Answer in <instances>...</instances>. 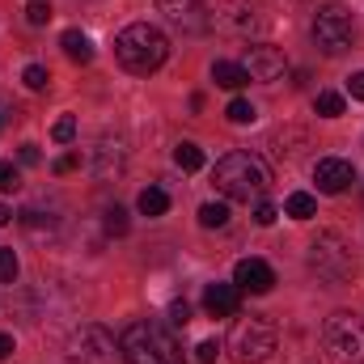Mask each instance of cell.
Returning a JSON list of instances; mask_svg holds the SVG:
<instances>
[{"mask_svg":"<svg viewBox=\"0 0 364 364\" xmlns=\"http://www.w3.org/2000/svg\"><path fill=\"white\" fill-rule=\"evenodd\" d=\"M114 55H119V64H123L127 73L149 77V73H157V68L170 60V38H166L157 26H149V21H132V26L114 38Z\"/></svg>","mask_w":364,"mask_h":364,"instance_id":"1","label":"cell"},{"mask_svg":"<svg viewBox=\"0 0 364 364\" xmlns=\"http://www.w3.org/2000/svg\"><path fill=\"white\" fill-rule=\"evenodd\" d=\"M212 182H216V191L225 199H246L250 203V199H259L272 186V174H267V166L255 153H229V157L216 161Z\"/></svg>","mask_w":364,"mask_h":364,"instance_id":"2","label":"cell"},{"mask_svg":"<svg viewBox=\"0 0 364 364\" xmlns=\"http://www.w3.org/2000/svg\"><path fill=\"white\" fill-rule=\"evenodd\" d=\"M119 352L127 364H182L174 335L157 322H132L119 339Z\"/></svg>","mask_w":364,"mask_h":364,"instance_id":"3","label":"cell"},{"mask_svg":"<svg viewBox=\"0 0 364 364\" xmlns=\"http://www.w3.org/2000/svg\"><path fill=\"white\" fill-rule=\"evenodd\" d=\"M309 267L322 279H331V284H343L356 272V255H352V246L339 233H318L309 242Z\"/></svg>","mask_w":364,"mask_h":364,"instance_id":"4","label":"cell"},{"mask_svg":"<svg viewBox=\"0 0 364 364\" xmlns=\"http://www.w3.org/2000/svg\"><path fill=\"white\" fill-rule=\"evenodd\" d=\"M229 352L237 364H263L275 352V326L267 318H242L229 335Z\"/></svg>","mask_w":364,"mask_h":364,"instance_id":"5","label":"cell"},{"mask_svg":"<svg viewBox=\"0 0 364 364\" xmlns=\"http://www.w3.org/2000/svg\"><path fill=\"white\" fill-rule=\"evenodd\" d=\"M322 343L339 364H360L364 360V326L356 314H331L322 326Z\"/></svg>","mask_w":364,"mask_h":364,"instance_id":"6","label":"cell"},{"mask_svg":"<svg viewBox=\"0 0 364 364\" xmlns=\"http://www.w3.org/2000/svg\"><path fill=\"white\" fill-rule=\"evenodd\" d=\"M68 356H73L77 364H114L123 352H119V343H114V335H110L106 326L85 322V326L73 331V339H68Z\"/></svg>","mask_w":364,"mask_h":364,"instance_id":"7","label":"cell"},{"mask_svg":"<svg viewBox=\"0 0 364 364\" xmlns=\"http://www.w3.org/2000/svg\"><path fill=\"white\" fill-rule=\"evenodd\" d=\"M352 34H356V26H352V13H348L343 4L318 9V17H314V43H318L326 55H343V51L352 47Z\"/></svg>","mask_w":364,"mask_h":364,"instance_id":"8","label":"cell"},{"mask_svg":"<svg viewBox=\"0 0 364 364\" xmlns=\"http://www.w3.org/2000/svg\"><path fill=\"white\" fill-rule=\"evenodd\" d=\"M242 68L250 73V81H279V77L288 73V60H284L279 47L255 43V47H246V64H242Z\"/></svg>","mask_w":364,"mask_h":364,"instance_id":"9","label":"cell"},{"mask_svg":"<svg viewBox=\"0 0 364 364\" xmlns=\"http://www.w3.org/2000/svg\"><path fill=\"white\" fill-rule=\"evenodd\" d=\"M314 182H318L322 195H339V191H348V186L356 182V170H352V161H343V157H322V161L314 166Z\"/></svg>","mask_w":364,"mask_h":364,"instance_id":"10","label":"cell"},{"mask_svg":"<svg viewBox=\"0 0 364 364\" xmlns=\"http://www.w3.org/2000/svg\"><path fill=\"white\" fill-rule=\"evenodd\" d=\"M233 284H237L242 292L263 296V292H272V288H275V272L263 263V259H242V263L233 267Z\"/></svg>","mask_w":364,"mask_h":364,"instance_id":"11","label":"cell"},{"mask_svg":"<svg viewBox=\"0 0 364 364\" xmlns=\"http://www.w3.org/2000/svg\"><path fill=\"white\" fill-rule=\"evenodd\" d=\"M237 305H242V288H237V284H208L203 309H208L212 318H233Z\"/></svg>","mask_w":364,"mask_h":364,"instance_id":"12","label":"cell"},{"mask_svg":"<svg viewBox=\"0 0 364 364\" xmlns=\"http://www.w3.org/2000/svg\"><path fill=\"white\" fill-rule=\"evenodd\" d=\"M157 9L178 30H203V4L199 0H157Z\"/></svg>","mask_w":364,"mask_h":364,"instance_id":"13","label":"cell"},{"mask_svg":"<svg viewBox=\"0 0 364 364\" xmlns=\"http://www.w3.org/2000/svg\"><path fill=\"white\" fill-rule=\"evenodd\" d=\"M212 81L220 90H242V85H250V73L242 64H233V60H216L212 64Z\"/></svg>","mask_w":364,"mask_h":364,"instance_id":"14","label":"cell"},{"mask_svg":"<svg viewBox=\"0 0 364 364\" xmlns=\"http://www.w3.org/2000/svg\"><path fill=\"white\" fill-rule=\"evenodd\" d=\"M60 47H64V55H68L73 64H90L93 60V43L81 30H64V34H60Z\"/></svg>","mask_w":364,"mask_h":364,"instance_id":"15","label":"cell"},{"mask_svg":"<svg viewBox=\"0 0 364 364\" xmlns=\"http://www.w3.org/2000/svg\"><path fill=\"white\" fill-rule=\"evenodd\" d=\"M284 216H292V220H309V216H318V199H314L309 191H292V195L284 199Z\"/></svg>","mask_w":364,"mask_h":364,"instance_id":"16","label":"cell"},{"mask_svg":"<svg viewBox=\"0 0 364 364\" xmlns=\"http://www.w3.org/2000/svg\"><path fill=\"white\" fill-rule=\"evenodd\" d=\"M140 212H144V216H166V212H170V195H166L161 186L140 191Z\"/></svg>","mask_w":364,"mask_h":364,"instance_id":"17","label":"cell"},{"mask_svg":"<svg viewBox=\"0 0 364 364\" xmlns=\"http://www.w3.org/2000/svg\"><path fill=\"white\" fill-rule=\"evenodd\" d=\"M174 161H178V170L195 174V170H203V149H199V144H191V140H182L178 149H174Z\"/></svg>","mask_w":364,"mask_h":364,"instance_id":"18","label":"cell"},{"mask_svg":"<svg viewBox=\"0 0 364 364\" xmlns=\"http://www.w3.org/2000/svg\"><path fill=\"white\" fill-rule=\"evenodd\" d=\"M225 119H229V123H237V127H246V123H255V119H259V110H255L246 97H233V102L225 106Z\"/></svg>","mask_w":364,"mask_h":364,"instance_id":"19","label":"cell"},{"mask_svg":"<svg viewBox=\"0 0 364 364\" xmlns=\"http://www.w3.org/2000/svg\"><path fill=\"white\" fill-rule=\"evenodd\" d=\"M199 225L203 229H225L229 225V203H203L199 208Z\"/></svg>","mask_w":364,"mask_h":364,"instance_id":"20","label":"cell"},{"mask_svg":"<svg viewBox=\"0 0 364 364\" xmlns=\"http://www.w3.org/2000/svg\"><path fill=\"white\" fill-rule=\"evenodd\" d=\"M314 110H318L322 119H339V114H343V97H339V93H318V97H314Z\"/></svg>","mask_w":364,"mask_h":364,"instance_id":"21","label":"cell"},{"mask_svg":"<svg viewBox=\"0 0 364 364\" xmlns=\"http://www.w3.org/2000/svg\"><path fill=\"white\" fill-rule=\"evenodd\" d=\"M102 225H106L110 237H123V233H127V212H123V208H106V220H102Z\"/></svg>","mask_w":364,"mask_h":364,"instance_id":"22","label":"cell"},{"mask_svg":"<svg viewBox=\"0 0 364 364\" xmlns=\"http://www.w3.org/2000/svg\"><path fill=\"white\" fill-rule=\"evenodd\" d=\"M21 81H26V85H30V90L38 93V90H47V85H51V73H47V68H43V64H30V68H26V73H21Z\"/></svg>","mask_w":364,"mask_h":364,"instance_id":"23","label":"cell"},{"mask_svg":"<svg viewBox=\"0 0 364 364\" xmlns=\"http://www.w3.org/2000/svg\"><path fill=\"white\" fill-rule=\"evenodd\" d=\"M26 21H30V26H47V21H51V4H47V0H30V4H26Z\"/></svg>","mask_w":364,"mask_h":364,"instance_id":"24","label":"cell"},{"mask_svg":"<svg viewBox=\"0 0 364 364\" xmlns=\"http://www.w3.org/2000/svg\"><path fill=\"white\" fill-rule=\"evenodd\" d=\"M51 136H55L60 144H68V140L77 136V119H73V114H64V119H55V127H51Z\"/></svg>","mask_w":364,"mask_h":364,"instance_id":"25","label":"cell"},{"mask_svg":"<svg viewBox=\"0 0 364 364\" xmlns=\"http://www.w3.org/2000/svg\"><path fill=\"white\" fill-rule=\"evenodd\" d=\"M13 279H17V255L0 250V284H13Z\"/></svg>","mask_w":364,"mask_h":364,"instance_id":"26","label":"cell"},{"mask_svg":"<svg viewBox=\"0 0 364 364\" xmlns=\"http://www.w3.org/2000/svg\"><path fill=\"white\" fill-rule=\"evenodd\" d=\"M17 186H21V174H17V166L0 161V191H17Z\"/></svg>","mask_w":364,"mask_h":364,"instance_id":"27","label":"cell"},{"mask_svg":"<svg viewBox=\"0 0 364 364\" xmlns=\"http://www.w3.org/2000/svg\"><path fill=\"white\" fill-rule=\"evenodd\" d=\"M195 356H199V360H203V364H212V360H216V356H220V343H216V339H203V343L195 348Z\"/></svg>","mask_w":364,"mask_h":364,"instance_id":"28","label":"cell"},{"mask_svg":"<svg viewBox=\"0 0 364 364\" xmlns=\"http://www.w3.org/2000/svg\"><path fill=\"white\" fill-rule=\"evenodd\" d=\"M77 166H81V153H64V157H60V161H55L51 170H55V174H73Z\"/></svg>","mask_w":364,"mask_h":364,"instance_id":"29","label":"cell"},{"mask_svg":"<svg viewBox=\"0 0 364 364\" xmlns=\"http://www.w3.org/2000/svg\"><path fill=\"white\" fill-rule=\"evenodd\" d=\"M275 216H279V212H275L272 203H259V208H255V225H263V229L275 225Z\"/></svg>","mask_w":364,"mask_h":364,"instance_id":"30","label":"cell"},{"mask_svg":"<svg viewBox=\"0 0 364 364\" xmlns=\"http://www.w3.org/2000/svg\"><path fill=\"white\" fill-rule=\"evenodd\" d=\"M170 318H174L178 326H186V322H191V305H186V301H174V305H170Z\"/></svg>","mask_w":364,"mask_h":364,"instance_id":"31","label":"cell"},{"mask_svg":"<svg viewBox=\"0 0 364 364\" xmlns=\"http://www.w3.org/2000/svg\"><path fill=\"white\" fill-rule=\"evenodd\" d=\"M17 157H21V166H38V161H43V153H38L34 144H21V153H17Z\"/></svg>","mask_w":364,"mask_h":364,"instance_id":"32","label":"cell"},{"mask_svg":"<svg viewBox=\"0 0 364 364\" xmlns=\"http://www.w3.org/2000/svg\"><path fill=\"white\" fill-rule=\"evenodd\" d=\"M348 93L364 102V73H352V81H348Z\"/></svg>","mask_w":364,"mask_h":364,"instance_id":"33","label":"cell"},{"mask_svg":"<svg viewBox=\"0 0 364 364\" xmlns=\"http://www.w3.org/2000/svg\"><path fill=\"white\" fill-rule=\"evenodd\" d=\"M4 356H13V339H9V335H0V360H4Z\"/></svg>","mask_w":364,"mask_h":364,"instance_id":"34","label":"cell"},{"mask_svg":"<svg viewBox=\"0 0 364 364\" xmlns=\"http://www.w3.org/2000/svg\"><path fill=\"white\" fill-rule=\"evenodd\" d=\"M9 216H13V212H9V208L0 203V225H9Z\"/></svg>","mask_w":364,"mask_h":364,"instance_id":"35","label":"cell"},{"mask_svg":"<svg viewBox=\"0 0 364 364\" xmlns=\"http://www.w3.org/2000/svg\"><path fill=\"white\" fill-rule=\"evenodd\" d=\"M0 123H4V119H0Z\"/></svg>","mask_w":364,"mask_h":364,"instance_id":"36","label":"cell"}]
</instances>
